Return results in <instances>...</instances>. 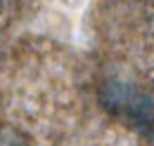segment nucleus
I'll use <instances>...</instances> for the list:
<instances>
[{
	"instance_id": "1",
	"label": "nucleus",
	"mask_w": 154,
	"mask_h": 146,
	"mask_svg": "<svg viewBox=\"0 0 154 146\" xmlns=\"http://www.w3.org/2000/svg\"><path fill=\"white\" fill-rule=\"evenodd\" d=\"M102 101L112 113L123 115L140 134L154 139V97L149 92L126 83H112L102 92Z\"/></svg>"
},
{
	"instance_id": "2",
	"label": "nucleus",
	"mask_w": 154,
	"mask_h": 146,
	"mask_svg": "<svg viewBox=\"0 0 154 146\" xmlns=\"http://www.w3.org/2000/svg\"><path fill=\"white\" fill-rule=\"evenodd\" d=\"M0 146H26V144H24V139H21L19 134H12L10 132V134H5L0 139Z\"/></svg>"
}]
</instances>
